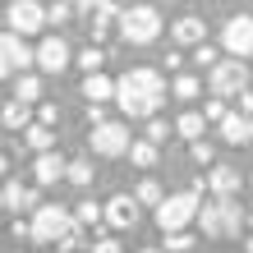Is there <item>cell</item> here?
I'll return each mask as SVG.
<instances>
[{"instance_id": "30", "label": "cell", "mask_w": 253, "mask_h": 253, "mask_svg": "<svg viewBox=\"0 0 253 253\" xmlns=\"http://www.w3.org/2000/svg\"><path fill=\"white\" fill-rule=\"evenodd\" d=\"M203 120H207V125H221V120H226V101H221V97H212V101L203 106Z\"/></svg>"}, {"instance_id": "11", "label": "cell", "mask_w": 253, "mask_h": 253, "mask_svg": "<svg viewBox=\"0 0 253 253\" xmlns=\"http://www.w3.org/2000/svg\"><path fill=\"white\" fill-rule=\"evenodd\" d=\"M37 55V65H42V74H60L74 55H69V42L60 37V33H51V37H42V46L33 51Z\"/></svg>"}, {"instance_id": "7", "label": "cell", "mask_w": 253, "mask_h": 253, "mask_svg": "<svg viewBox=\"0 0 253 253\" xmlns=\"http://www.w3.org/2000/svg\"><path fill=\"white\" fill-rule=\"evenodd\" d=\"M87 143H92V152L97 157H129V125H120V120H101L92 133H87Z\"/></svg>"}, {"instance_id": "21", "label": "cell", "mask_w": 253, "mask_h": 253, "mask_svg": "<svg viewBox=\"0 0 253 253\" xmlns=\"http://www.w3.org/2000/svg\"><path fill=\"white\" fill-rule=\"evenodd\" d=\"M203 129H207V120H203V111H184L180 120H175V133H180V138H203Z\"/></svg>"}, {"instance_id": "3", "label": "cell", "mask_w": 253, "mask_h": 253, "mask_svg": "<svg viewBox=\"0 0 253 253\" xmlns=\"http://www.w3.org/2000/svg\"><path fill=\"white\" fill-rule=\"evenodd\" d=\"M193 221L203 226L207 240H235V235L244 230V212H240V203H235V198H212V203H203Z\"/></svg>"}, {"instance_id": "1", "label": "cell", "mask_w": 253, "mask_h": 253, "mask_svg": "<svg viewBox=\"0 0 253 253\" xmlns=\"http://www.w3.org/2000/svg\"><path fill=\"white\" fill-rule=\"evenodd\" d=\"M161 101H166V79H161L157 69H125L120 79H115V106H120L129 120H152L161 111Z\"/></svg>"}, {"instance_id": "5", "label": "cell", "mask_w": 253, "mask_h": 253, "mask_svg": "<svg viewBox=\"0 0 253 253\" xmlns=\"http://www.w3.org/2000/svg\"><path fill=\"white\" fill-rule=\"evenodd\" d=\"M120 37L125 42H133V46H147V42H157L161 37V14L147 5H129L125 14H120Z\"/></svg>"}, {"instance_id": "4", "label": "cell", "mask_w": 253, "mask_h": 253, "mask_svg": "<svg viewBox=\"0 0 253 253\" xmlns=\"http://www.w3.org/2000/svg\"><path fill=\"white\" fill-rule=\"evenodd\" d=\"M198 207H203V198L193 189H180V193H166V198L157 203V226H161V235H170V230H184L193 216H198Z\"/></svg>"}, {"instance_id": "12", "label": "cell", "mask_w": 253, "mask_h": 253, "mask_svg": "<svg viewBox=\"0 0 253 253\" xmlns=\"http://www.w3.org/2000/svg\"><path fill=\"white\" fill-rule=\"evenodd\" d=\"M101 216H106L115 230H133L138 226V198H133V193H115V198H106Z\"/></svg>"}, {"instance_id": "9", "label": "cell", "mask_w": 253, "mask_h": 253, "mask_svg": "<svg viewBox=\"0 0 253 253\" xmlns=\"http://www.w3.org/2000/svg\"><path fill=\"white\" fill-rule=\"evenodd\" d=\"M5 23H9V33H19V37H33L46 28V9L37 5V0H9V9H5Z\"/></svg>"}, {"instance_id": "33", "label": "cell", "mask_w": 253, "mask_h": 253, "mask_svg": "<svg viewBox=\"0 0 253 253\" xmlns=\"http://www.w3.org/2000/svg\"><path fill=\"white\" fill-rule=\"evenodd\" d=\"M193 60H198L203 69H212V65H216V51H212V46L203 42V46H193Z\"/></svg>"}, {"instance_id": "26", "label": "cell", "mask_w": 253, "mask_h": 253, "mask_svg": "<svg viewBox=\"0 0 253 253\" xmlns=\"http://www.w3.org/2000/svg\"><path fill=\"white\" fill-rule=\"evenodd\" d=\"M198 92H203V83L193 79V74H180V79L170 83V97H180V101H193Z\"/></svg>"}, {"instance_id": "37", "label": "cell", "mask_w": 253, "mask_h": 253, "mask_svg": "<svg viewBox=\"0 0 253 253\" xmlns=\"http://www.w3.org/2000/svg\"><path fill=\"white\" fill-rule=\"evenodd\" d=\"M55 120H60V111H55L51 101H46V106H42V125H55Z\"/></svg>"}, {"instance_id": "8", "label": "cell", "mask_w": 253, "mask_h": 253, "mask_svg": "<svg viewBox=\"0 0 253 253\" xmlns=\"http://www.w3.org/2000/svg\"><path fill=\"white\" fill-rule=\"evenodd\" d=\"M221 46H226L230 60H249L253 55V14H235L221 28Z\"/></svg>"}, {"instance_id": "23", "label": "cell", "mask_w": 253, "mask_h": 253, "mask_svg": "<svg viewBox=\"0 0 253 253\" xmlns=\"http://www.w3.org/2000/svg\"><path fill=\"white\" fill-rule=\"evenodd\" d=\"M14 101H23V106L42 101V83L33 79V74H19V83H14Z\"/></svg>"}, {"instance_id": "2", "label": "cell", "mask_w": 253, "mask_h": 253, "mask_svg": "<svg viewBox=\"0 0 253 253\" xmlns=\"http://www.w3.org/2000/svg\"><path fill=\"white\" fill-rule=\"evenodd\" d=\"M33 240L37 244H55L60 253H74L83 240V230H79V216L65 212L60 203H42L37 212H33Z\"/></svg>"}, {"instance_id": "29", "label": "cell", "mask_w": 253, "mask_h": 253, "mask_svg": "<svg viewBox=\"0 0 253 253\" xmlns=\"http://www.w3.org/2000/svg\"><path fill=\"white\" fill-rule=\"evenodd\" d=\"M166 249H170V253H193V235H189V230H170V235H166Z\"/></svg>"}, {"instance_id": "27", "label": "cell", "mask_w": 253, "mask_h": 253, "mask_svg": "<svg viewBox=\"0 0 253 253\" xmlns=\"http://www.w3.org/2000/svg\"><path fill=\"white\" fill-rule=\"evenodd\" d=\"M133 198H138V207H143V203H147V207H157L161 198H166V189H161L157 180H143L138 189H133Z\"/></svg>"}, {"instance_id": "25", "label": "cell", "mask_w": 253, "mask_h": 253, "mask_svg": "<svg viewBox=\"0 0 253 253\" xmlns=\"http://www.w3.org/2000/svg\"><path fill=\"white\" fill-rule=\"evenodd\" d=\"M129 161H133V166H143V170L157 166V143H147V138L143 143H129Z\"/></svg>"}, {"instance_id": "31", "label": "cell", "mask_w": 253, "mask_h": 253, "mask_svg": "<svg viewBox=\"0 0 253 253\" xmlns=\"http://www.w3.org/2000/svg\"><path fill=\"white\" fill-rule=\"evenodd\" d=\"M74 216H79V226H92V221H101V207L97 203H79V212H74Z\"/></svg>"}, {"instance_id": "32", "label": "cell", "mask_w": 253, "mask_h": 253, "mask_svg": "<svg viewBox=\"0 0 253 253\" xmlns=\"http://www.w3.org/2000/svg\"><path fill=\"white\" fill-rule=\"evenodd\" d=\"M193 161H198V166H212V143H203V138H193Z\"/></svg>"}, {"instance_id": "19", "label": "cell", "mask_w": 253, "mask_h": 253, "mask_svg": "<svg viewBox=\"0 0 253 253\" xmlns=\"http://www.w3.org/2000/svg\"><path fill=\"white\" fill-rule=\"evenodd\" d=\"M83 97L97 101V106H101V101H111L115 97V79H106V74H87V79H83Z\"/></svg>"}, {"instance_id": "20", "label": "cell", "mask_w": 253, "mask_h": 253, "mask_svg": "<svg viewBox=\"0 0 253 253\" xmlns=\"http://www.w3.org/2000/svg\"><path fill=\"white\" fill-rule=\"evenodd\" d=\"M0 125H5V129H14V133H19V129H28V125H33V111H28V106H23V101H9V106H5V111H0Z\"/></svg>"}, {"instance_id": "41", "label": "cell", "mask_w": 253, "mask_h": 253, "mask_svg": "<svg viewBox=\"0 0 253 253\" xmlns=\"http://www.w3.org/2000/svg\"><path fill=\"white\" fill-rule=\"evenodd\" d=\"M143 253H161V249H143Z\"/></svg>"}, {"instance_id": "17", "label": "cell", "mask_w": 253, "mask_h": 253, "mask_svg": "<svg viewBox=\"0 0 253 253\" xmlns=\"http://www.w3.org/2000/svg\"><path fill=\"white\" fill-rule=\"evenodd\" d=\"M5 207H14V212H37V189L33 184H19V180H9L5 184Z\"/></svg>"}, {"instance_id": "35", "label": "cell", "mask_w": 253, "mask_h": 253, "mask_svg": "<svg viewBox=\"0 0 253 253\" xmlns=\"http://www.w3.org/2000/svg\"><path fill=\"white\" fill-rule=\"evenodd\" d=\"M69 9H74L69 0H55V5L46 9V19H55V23H65V19H69Z\"/></svg>"}, {"instance_id": "16", "label": "cell", "mask_w": 253, "mask_h": 253, "mask_svg": "<svg viewBox=\"0 0 253 253\" xmlns=\"http://www.w3.org/2000/svg\"><path fill=\"white\" fill-rule=\"evenodd\" d=\"M65 166H69V161L55 152V147H51V152H37V161H33V180H37V184H55V180H65Z\"/></svg>"}, {"instance_id": "34", "label": "cell", "mask_w": 253, "mask_h": 253, "mask_svg": "<svg viewBox=\"0 0 253 253\" xmlns=\"http://www.w3.org/2000/svg\"><path fill=\"white\" fill-rule=\"evenodd\" d=\"M166 133H170L166 120H152V125H147V143H157V147H161V143H166Z\"/></svg>"}, {"instance_id": "40", "label": "cell", "mask_w": 253, "mask_h": 253, "mask_svg": "<svg viewBox=\"0 0 253 253\" xmlns=\"http://www.w3.org/2000/svg\"><path fill=\"white\" fill-rule=\"evenodd\" d=\"M0 212H5V189H0Z\"/></svg>"}, {"instance_id": "38", "label": "cell", "mask_w": 253, "mask_h": 253, "mask_svg": "<svg viewBox=\"0 0 253 253\" xmlns=\"http://www.w3.org/2000/svg\"><path fill=\"white\" fill-rule=\"evenodd\" d=\"M0 175H9V157L5 152H0Z\"/></svg>"}, {"instance_id": "10", "label": "cell", "mask_w": 253, "mask_h": 253, "mask_svg": "<svg viewBox=\"0 0 253 253\" xmlns=\"http://www.w3.org/2000/svg\"><path fill=\"white\" fill-rule=\"evenodd\" d=\"M33 60H37V55L23 46L19 33H0V79H19V74H28Z\"/></svg>"}, {"instance_id": "24", "label": "cell", "mask_w": 253, "mask_h": 253, "mask_svg": "<svg viewBox=\"0 0 253 253\" xmlns=\"http://www.w3.org/2000/svg\"><path fill=\"white\" fill-rule=\"evenodd\" d=\"M92 161H87V157H79V161H69V166H65V180L69 184H79V189H87V184H92Z\"/></svg>"}, {"instance_id": "22", "label": "cell", "mask_w": 253, "mask_h": 253, "mask_svg": "<svg viewBox=\"0 0 253 253\" xmlns=\"http://www.w3.org/2000/svg\"><path fill=\"white\" fill-rule=\"evenodd\" d=\"M23 133H28V147H37V152H51V147H55V129H51V125H42V120H37V125H28Z\"/></svg>"}, {"instance_id": "13", "label": "cell", "mask_w": 253, "mask_h": 253, "mask_svg": "<svg viewBox=\"0 0 253 253\" xmlns=\"http://www.w3.org/2000/svg\"><path fill=\"white\" fill-rule=\"evenodd\" d=\"M170 37L180 42V46H203V42H207V19H203V14H184V19H175Z\"/></svg>"}, {"instance_id": "14", "label": "cell", "mask_w": 253, "mask_h": 253, "mask_svg": "<svg viewBox=\"0 0 253 253\" xmlns=\"http://www.w3.org/2000/svg\"><path fill=\"white\" fill-rule=\"evenodd\" d=\"M207 189H212V198H235V193L244 189V175L235 166H212V175H207Z\"/></svg>"}, {"instance_id": "6", "label": "cell", "mask_w": 253, "mask_h": 253, "mask_svg": "<svg viewBox=\"0 0 253 253\" xmlns=\"http://www.w3.org/2000/svg\"><path fill=\"white\" fill-rule=\"evenodd\" d=\"M207 92L221 97V101L249 92V65L244 60H216L212 69H207Z\"/></svg>"}, {"instance_id": "39", "label": "cell", "mask_w": 253, "mask_h": 253, "mask_svg": "<svg viewBox=\"0 0 253 253\" xmlns=\"http://www.w3.org/2000/svg\"><path fill=\"white\" fill-rule=\"evenodd\" d=\"M244 253H253V235H249V240H244Z\"/></svg>"}, {"instance_id": "28", "label": "cell", "mask_w": 253, "mask_h": 253, "mask_svg": "<svg viewBox=\"0 0 253 253\" xmlns=\"http://www.w3.org/2000/svg\"><path fill=\"white\" fill-rule=\"evenodd\" d=\"M79 65H83V74H101V65H106V51H97V46H87V51L79 55Z\"/></svg>"}, {"instance_id": "15", "label": "cell", "mask_w": 253, "mask_h": 253, "mask_svg": "<svg viewBox=\"0 0 253 253\" xmlns=\"http://www.w3.org/2000/svg\"><path fill=\"white\" fill-rule=\"evenodd\" d=\"M221 143H230V147L253 143V120L240 115V111H226V120H221Z\"/></svg>"}, {"instance_id": "36", "label": "cell", "mask_w": 253, "mask_h": 253, "mask_svg": "<svg viewBox=\"0 0 253 253\" xmlns=\"http://www.w3.org/2000/svg\"><path fill=\"white\" fill-rule=\"evenodd\" d=\"M92 253H125V249L115 244V240H97V244H92Z\"/></svg>"}, {"instance_id": "18", "label": "cell", "mask_w": 253, "mask_h": 253, "mask_svg": "<svg viewBox=\"0 0 253 253\" xmlns=\"http://www.w3.org/2000/svg\"><path fill=\"white\" fill-rule=\"evenodd\" d=\"M74 9H79L83 19H92V23H106V19H115L120 0H74Z\"/></svg>"}]
</instances>
